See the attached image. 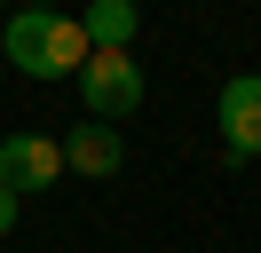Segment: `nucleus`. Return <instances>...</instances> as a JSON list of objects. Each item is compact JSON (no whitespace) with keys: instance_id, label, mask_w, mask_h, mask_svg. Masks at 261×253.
Listing matches in <instances>:
<instances>
[{"instance_id":"20e7f679","label":"nucleus","mask_w":261,"mask_h":253,"mask_svg":"<svg viewBox=\"0 0 261 253\" xmlns=\"http://www.w3.org/2000/svg\"><path fill=\"white\" fill-rule=\"evenodd\" d=\"M64 142L32 135V127H16V135H0V182L16 190V198H32V190H56L64 182Z\"/></svg>"},{"instance_id":"f03ea898","label":"nucleus","mask_w":261,"mask_h":253,"mask_svg":"<svg viewBox=\"0 0 261 253\" xmlns=\"http://www.w3.org/2000/svg\"><path fill=\"white\" fill-rule=\"evenodd\" d=\"M80 103H87V119H103V127H119V119L143 111V63H135V47H95V56H87Z\"/></svg>"},{"instance_id":"0eeeda50","label":"nucleus","mask_w":261,"mask_h":253,"mask_svg":"<svg viewBox=\"0 0 261 253\" xmlns=\"http://www.w3.org/2000/svg\"><path fill=\"white\" fill-rule=\"evenodd\" d=\"M16 206H24V198H16V190H8V182H0V237L16 230Z\"/></svg>"},{"instance_id":"f257e3e1","label":"nucleus","mask_w":261,"mask_h":253,"mask_svg":"<svg viewBox=\"0 0 261 253\" xmlns=\"http://www.w3.org/2000/svg\"><path fill=\"white\" fill-rule=\"evenodd\" d=\"M0 47H8V63H16L24 79H71L95 56L87 32H80V16H64V8H16L0 24Z\"/></svg>"},{"instance_id":"423d86ee","label":"nucleus","mask_w":261,"mask_h":253,"mask_svg":"<svg viewBox=\"0 0 261 253\" xmlns=\"http://www.w3.org/2000/svg\"><path fill=\"white\" fill-rule=\"evenodd\" d=\"M80 32H87V47H135L143 8L135 0H95V8H80Z\"/></svg>"},{"instance_id":"7ed1b4c3","label":"nucleus","mask_w":261,"mask_h":253,"mask_svg":"<svg viewBox=\"0 0 261 253\" xmlns=\"http://www.w3.org/2000/svg\"><path fill=\"white\" fill-rule=\"evenodd\" d=\"M214 127H222V158H229V166L261 158V71H238V79H222Z\"/></svg>"},{"instance_id":"39448f33","label":"nucleus","mask_w":261,"mask_h":253,"mask_svg":"<svg viewBox=\"0 0 261 253\" xmlns=\"http://www.w3.org/2000/svg\"><path fill=\"white\" fill-rule=\"evenodd\" d=\"M64 166L87 174V182H111V174L127 166V135H119V127H103V119L71 127V135H64Z\"/></svg>"}]
</instances>
